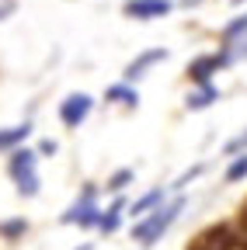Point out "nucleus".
<instances>
[{"label": "nucleus", "instance_id": "f8f14e48", "mask_svg": "<svg viewBox=\"0 0 247 250\" xmlns=\"http://www.w3.org/2000/svg\"><path fill=\"white\" fill-rule=\"evenodd\" d=\"M122 208H126V202L115 198V205H112L108 212H101V223H98L101 233H115V229H118V223H122Z\"/></svg>", "mask_w": 247, "mask_h": 250}, {"label": "nucleus", "instance_id": "2eb2a0df", "mask_svg": "<svg viewBox=\"0 0 247 250\" xmlns=\"http://www.w3.org/2000/svg\"><path fill=\"white\" fill-rule=\"evenodd\" d=\"M129 181H136V170H133V167H122L118 174L108 177V191H126Z\"/></svg>", "mask_w": 247, "mask_h": 250}, {"label": "nucleus", "instance_id": "f03ea898", "mask_svg": "<svg viewBox=\"0 0 247 250\" xmlns=\"http://www.w3.org/2000/svg\"><path fill=\"white\" fill-rule=\"evenodd\" d=\"M7 174L14 177L18 184V195L21 198H35L39 195V153L35 149H14L11 153V160H7Z\"/></svg>", "mask_w": 247, "mask_h": 250}, {"label": "nucleus", "instance_id": "412c9836", "mask_svg": "<svg viewBox=\"0 0 247 250\" xmlns=\"http://www.w3.org/2000/svg\"><path fill=\"white\" fill-rule=\"evenodd\" d=\"M237 4H240V0H237Z\"/></svg>", "mask_w": 247, "mask_h": 250}, {"label": "nucleus", "instance_id": "423d86ee", "mask_svg": "<svg viewBox=\"0 0 247 250\" xmlns=\"http://www.w3.org/2000/svg\"><path fill=\"white\" fill-rule=\"evenodd\" d=\"M167 56H171L167 49H146V52H139V56H136V59L129 62V66L122 70V83H129V87H133V83H136L139 77H146V70H150V66H157V62H164Z\"/></svg>", "mask_w": 247, "mask_h": 250}, {"label": "nucleus", "instance_id": "aec40b11", "mask_svg": "<svg viewBox=\"0 0 247 250\" xmlns=\"http://www.w3.org/2000/svg\"><path fill=\"white\" fill-rule=\"evenodd\" d=\"M77 250H94V243H84V247H77Z\"/></svg>", "mask_w": 247, "mask_h": 250}, {"label": "nucleus", "instance_id": "6ab92c4d", "mask_svg": "<svg viewBox=\"0 0 247 250\" xmlns=\"http://www.w3.org/2000/svg\"><path fill=\"white\" fill-rule=\"evenodd\" d=\"M18 7V0H0V21H4V14H11Z\"/></svg>", "mask_w": 247, "mask_h": 250}, {"label": "nucleus", "instance_id": "1a4fd4ad", "mask_svg": "<svg viewBox=\"0 0 247 250\" xmlns=\"http://www.w3.org/2000/svg\"><path fill=\"white\" fill-rule=\"evenodd\" d=\"M164 195H167L164 188H153L150 195H143L139 202H133V205H129V215H133L136 223H139V219H143V215H150V212L157 208V205H164Z\"/></svg>", "mask_w": 247, "mask_h": 250}, {"label": "nucleus", "instance_id": "9d476101", "mask_svg": "<svg viewBox=\"0 0 247 250\" xmlns=\"http://www.w3.org/2000/svg\"><path fill=\"white\" fill-rule=\"evenodd\" d=\"M212 101H220V90H216L212 83H205V87H199V90H192L188 98H184V104H188L192 111H202V108H209Z\"/></svg>", "mask_w": 247, "mask_h": 250}, {"label": "nucleus", "instance_id": "a211bd4d", "mask_svg": "<svg viewBox=\"0 0 247 250\" xmlns=\"http://www.w3.org/2000/svg\"><path fill=\"white\" fill-rule=\"evenodd\" d=\"M56 149H59V143H56V139H42L35 153H39V156H49V153H56Z\"/></svg>", "mask_w": 247, "mask_h": 250}, {"label": "nucleus", "instance_id": "39448f33", "mask_svg": "<svg viewBox=\"0 0 247 250\" xmlns=\"http://www.w3.org/2000/svg\"><path fill=\"white\" fill-rule=\"evenodd\" d=\"M171 0H126L122 4V14L126 18H136V21H153V18H164L171 14Z\"/></svg>", "mask_w": 247, "mask_h": 250}, {"label": "nucleus", "instance_id": "ddd939ff", "mask_svg": "<svg viewBox=\"0 0 247 250\" xmlns=\"http://www.w3.org/2000/svg\"><path fill=\"white\" fill-rule=\"evenodd\" d=\"M240 35H247V14H237L226 28H223V45H233L240 42Z\"/></svg>", "mask_w": 247, "mask_h": 250}, {"label": "nucleus", "instance_id": "dca6fc26", "mask_svg": "<svg viewBox=\"0 0 247 250\" xmlns=\"http://www.w3.org/2000/svg\"><path fill=\"white\" fill-rule=\"evenodd\" d=\"M24 229H28V223H24V219H11V223H4V236H7V240L21 236Z\"/></svg>", "mask_w": 247, "mask_h": 250}, {"label": "nucleus", "instance_id": "4468645a", "mask_svg": "<svg viewBox=\"0 0 247 250\" xmlns=\"http://www.w3.org/2000/svg\"><path fill=\"white\" fill-rule=\"evenodd\" d=\"M244 177H247V153H240L237 160H233V164L226 167L223 181H226V184H237V181H244Z\"/></svg>", "mask_w": 247, "mask_h": 250}, {"label": "nucleus", "instance_id": "f257e3e1", "mask_svg": "<svg viewBox=\"0 0 247 250\" xmlns=\"http://www.w3.org/2000/svg\"><path fill=\"white\" fill-rule=\"evenodd\" d=\"M184 205H188V198H174L167 205H157L150 215H143L139 223L133 226V240H139V247H153L174 223H178V215L184 212Z\"/></svg>", "mask_w": 247, "mask_h": 250}, {"label": "nucleus", "instance_id": "0eeeda50", "mask_svg": "<svg viewBox=\"0 0 247 250\" xmlns=\"http://www.w3.org/2000/svg\"><path fill=\"white\" fill-rule=\"evenodd\" d=\"M223 66H230V56L220 49L216 56H202V59H195L192 66H188V77H192L195 83H202V87H205V83H209V77H212V73H220Z\"/></svg>", "mask_w": 247, "mask_h": 250}, {"label": "nucleus", "instance_id": "6e6552de", "mask_svg": "<svg viewBox=\"0 0 247 250\" xmlns=\"http://www.w3.org/2000/svg\"><path fill=\"white\" fill-rule=\"evenodd\" d=\"M32 136V122H21V125H11V129H0V149H21V143Z\"/></svg>", "mask_w": 247, "mask_h": 250}, {"label": "nucleus", "instance_id": "7ed1b4c3", "mask_svg": "<svg viewBox=\"0 0 247 250\" xmlns=\"http://www.w3.org/2000/svg\"><path fill=\"white\" fill-rule=\"evenodd\" d=\"M67 226H80V229H90L101 223V208H98V188L94 184H84V191L77 195V202L59 215Z\"/></svg>", "mask_w": 247, "mask_h": 250}, {"label": "nucleus", "instance_id": "9b49d317", "mask_svg": "<svg viewBox=\"0 0 247 250\" xmlns=\"http://www.w3.org/2000/svg\"><path fill=\"white\" fill-rule=\"evenodd\" d=\"M105 98H108V101H118V104H126V108H136V104H139V94H136L129 83H112V87L105 90Z\"/></svg>", "mask_w": 247, "mask_h": 250}, {"label": "nucleus", "instance_id": "f3484780", "mask_svg": "<svg viewBox=\"0 0 247 250\" xmlns=\"http://www.w3.org/2000/svg\"><path fill=\"white\" fill-rule=\"evenodd\" d=\"M244 149H247V129H244L237 139H230V143L223 146V153H230V156H233V153H244Z\"/></svg>", "mask_w": 247, "mask_h": 250}, {"label": "nucleus", "instance_id": "20e7f679", "mask_svg": "<svg viewBox=\"0 0 247 250\" xmlns=\"http://www.w3.org/2000/svg\"><path fill=\"white\" fill-rule=\"evenodd\" d=\"M90 111H94V98H90V94H84V90L67 94V98L59 101V122H63L67 129H80Z\"/></svg>", "mask_w": 247, "mask_h": 250}]
</instances>
